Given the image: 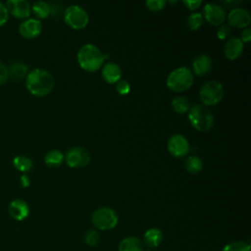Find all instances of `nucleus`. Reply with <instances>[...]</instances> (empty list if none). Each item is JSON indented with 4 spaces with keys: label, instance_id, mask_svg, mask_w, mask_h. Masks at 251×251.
<instances>
[{
    "label": "nucleus",
    "instance_id": "cd10ccee",
    "mask_svg": "<svg viewBox=\"0 0 251 251\" xmlns=\"http://www.w3.org/2000/svg\"><path fill=\"white\" fill-rule=\"evenodd\" d=\"M100 239V234L96 229H89L84 235V241L88 246H95Z\"/></svg>",
    "mask_w": 251,
    "mask_h": 251
},
{
    "label": "nucleus",
    "instance_id": "a211bd4d",
    "mask_svg": "<svg viewBox=\"0 0 251 251\" xmlns=\"http://www.w3.org/2000/svg\"><path fill=\"white\" fill-rule=\"evenodd\" d=\"M163 240V232L161 229L157 227L149 228L145 231L143 235V244L147 246V248H155L158 247Z\"/></svg>",
    "mask_w": 251,
    "mask_h": 251
},
{
    "label": "nucleus",
    "instance_id": "4be33fe9",
    "mask_svg": "<svg viewBox=\"0 0 251 251\" xmlns=\"http://www.w3.org/2000/svg\"><path fill=\"white\" fill-rule=\"evenodd\" d=\"M31 12L38 19H46L50 16V4L45 1H37L32 5Z\"/></svg>",
    "mask_w": 251,
    "mask_h": 251
},
{
    "label": "nucleus",
    "instance_id": "c9c22d12",
    "mask_svg": "<svg viewBox=\"0 0 251 251\" xmlns=\"http://www.w3.org/2000/svg\"><path fill=\"white\" fill-rule=\"evenodd\" d=\"M240 36H241L240 40H241L243 43H244V42H249L250 39H251V29H250L249 27L243 29L242 32H241V34H240Z\"/></svg>",
    "mask_w": 251,
    "mask_h": 251
},
{
    "label": "nucleus",
    "instance_id": "2eb2a0df",
    "mask_svg": "<svg viewBox=\"0 0 251 251\" xmlns=\"http://www.w3.org/2000/svg\"><path fill=\"white\" fill-rule=\"evenodd\" d=\"M102 77L108 83H117L122 77V70L114 62H108L102 67Z\"/></svg>",
    "mask_w": 251,
    "mask_h": 251
},
{
    "label": "nucleus",
    "instance_id": "4468645a",
    "mask_svg": "<svg viewBox=\"0 0 251 251\" xmlns=\"http://www.w3.org/2000/svg\"><path fill=\"white\" fill-rule=\"evenodd\" d=\"M8 211L10 216L16 221H24L28 217L29 206L23 199H15L10 202Z\"/></svg>",
    "mask_w": 251,
    "mask_h": 251
},
{
    "label": "nucleus",
    "instance_id": "412c9836",
    "mask_svg": "<svg viewBox=\"0 0 251 251\" xmlns=\"http://www.w3.org/2000/svg\"><path fill=\"white\" fill-rule=\"evenodd\" d=\"M65 160V155L57 149H52L48 151L44 156V162L48 167L56 168L59 167Z\"/></svg>",
    "mask_w": 251,
    "mask_h": 251
},
{
    "label": "nucleus",
    "instance_id": "9d476101",
    "mask_svg": "<svg viewBox=\"0 0 251 251\" xmlns=\"http://www.w3.org/2000/svg\"><path fill=\"white\" fill-rule=\"evenodd\" d=\"M204 18L206 21L215 26H220L224 24L226 14L225 9L216 3H207L204 6Z\"/></svg>",
    "mask_w": 251,
    "mask_h": 251
},
{
    "label": "nucleus",
    "instance_id": "0eeeda50",
    "mask_svg": "<svg viewBox=\"0 0 251 251\" xmlns=\"http://www.w3.org/2000/svg\"><path fill=\"white\" fill-rule=\"evenodd\" d=\"M63 17L65 23L75 29H81L85 27L89 21L87 12L78 5H71L67 7Z\"/></svg>",
    "mask_w": 251,
    "mask_h": 251
},
{
    "label": "nucleus",
    "instance_id": "f704fd0d",
    "mask_svg": "<svg viewBox=\"0 0 251 251\" xmlns=\"http://www.w3.org/2000/svg\"><path fill=\"white\" fill-rule=\"evenodd\" d=\"M183 4L186 6L187 9L194 11L200 7V5L202 4V1L201 0H184Z\"/></svg>",
    "mask_w": 251,
    "mask_h": 251
},
{
    "label": "nucleus",
    "instance_id": "473e14b6",
    "mask_svg": "<svg viewBox=\"0 0 251 251\" xmlns=\"http://www.w3.org/2000/svg\"><path fill=\"white\" fill-rule=\"evenodd\" d=\"M9 20V13L4 3L0 1V27L4 25Z\"/></svg>",
    "mask_w": 251,
    "mask_h": 251
},
{
    "label": "nucleus",
    "instance_id": "b1692460",
    "mask_svg": "<svg viewBox=\"0 0 251 251\" xmlns=\"http://www.w3.org/2000/svg\"><path fill=\"white\" fill-rule=\"evenodd\" d=\"M13 165L18 171L23 172V173H26V172L31 170L33 163H32L31 159H29L28 157L19 155V156H16L13 159Z\"/></svg>",
    "mask_w": 251,
    "mask_h": 251
},
{
    "label": "nucleus",
    "instance_id": "dca6fc26",
    "mask_svg": "<svg viewBox=\"0 0 251 251\" xmlns=\"http://www.w3.org/2000/svg\"><path fill=\"white\" fill-rule=\"evenodd\" d=\"M224 51L227 59L235 60L243 52V42L238 37H231L226 42Z\"/></svg>",
    "mask_w": 251,
    "mask_h": 251
},
{
    "label": "nucleus",
    "instance_id": "5701e85b",
    "mask_svg": "<svg viewBox=\"0 0 251 251\" xmlns=\"http://www.w3.org/2000/svg\"><path fill=\"white\" fill-rule=\"evenodd\" d=\"M184 166L186 171L190 174H199L203 169V162L197 156H189L186 158Z\"/></svg>",
    "mask_w": 251,
    "mask_h": 251
},
{
    "label": "nucleus",
    "instance_id": "bb28decb",
    "mask_svg": "<svg viewBox=\"0 0 251 251\" xmlns=\"http://www.w3.org/2000/svg\"><path fill=\"white\" fill-rule=\"evenodd\" d=\"M222 251H250V244L245 241H235L225 245Z\"/></svg>",
    "mask_w": 251,
    "mask_h": 251
},
{
    "label": "nucleus",
    "instance_id": "c85d7f7f",
    "mask_svg": "<svg viewBox=\"0 0 251 251\" xmlns=\"http://www.w3.org/2000/svg\"><path fill=\"white\" fill-rule=\"evenodd\" d=\"M145 5L150 11L157 12L165 8L166 1L165 0H147Z\"/></svg>",
    "mask_w": 251,
    "mask_h": 251
},
{
    "label": "nucleus",
    "instance_id": "20e7f679",
    "mask_svg": "<svg viewBox=\"0 0 251 251\" xmlns=\"http://www.w3.org/2000/svg\"><path fill=\"white\" fill-rule=\"evenodd\" d=\"M193 74L189 68L180 67L175 69L167 77V86L175 92H182L193 84Z\"/></svg>",
    "mask_w": 251,
    "mask_h": 251
},
{
    "label": "nucleus",
    "instance_id": "f257e3e1",
    "mask_svg": "<svg viewBox=\"0 0 251 251\" xmlns=\"http://www.w3.org/2000/svg\"><path fill=\"white\" fill-rule=\"evenodd\" d=\"M53 75L44 69H33L25 76V85L30 94L43 97L48 95L54 87Z\"/></svg>",
    "mask_w": 251,
    "mask_h": 251
},
{
    "label": "nucleus",
    "instance_id": "6e6552de",
    "mask_svg": "<svg viewBox=\"0 0 251 251\" xmlns=\"http://www.w3.org/2000/svg\"><path fill=\"white\" fill-rule=\"evenodd\" d=\"M91 156L87 149L83 147H73L65 155V161L71 168H82L88 165Z\"/></svg>",
    "mask_w": 251,
    "mask_h": 251
},
{
    "label": "nucleus",
    "instance_id": "6ab92c4d",
    "mask_svg": "<svg viewBox=\"0 0 251 251\" xmlns=\"http://www.w3.org/2000/svg\"><path fill=\"white\" fill-rule=\"evenodd\" d=\"M9 78L14 81H20L27 75V66L24 62H13L8 66Z\"/></svg>",
    "mask_w": 251,
    "mask_h": 251
},
{
    "label": "nucleus",
    "instance_id": "aec40b11",
    "mask_svg": "<svg viewBox=\"0 0 251 251\" xmlns=\"http://www.w3.org/2000/svg\"><path fill=\"white\" fill-rule=\"evenodd\" d=\"M143 242L136 236L124 238L119 244V251H143Z\"/></svg>",
    "mask_w": 251,
    "mask_h": 251
},
{
    "label": "nucleus",
    "instance_id": "c756f323",
    "mask_svg": "<svg viewBox=\"0 0 251 251\" xmlns=\"http://www.w3.org/2000/svg\"><path fill=\"white\" fill-rule=\"evenodd\" d=\"M116 89L121 95H126L130 91V85L126 80L120 79L116 84Z\"/></svg>",
    "mask_w": 251,
    "mask_h": 251
},
{
    "label": "nucleus",
    "instance_id": "f8f14e48",
    "mask_svg": "<svg viewBox=\"0 0 251 251\" xmlns=\"http://www.w3.org/2000/svg\"><path fill=\"white\" fill-rule=\"evenodd\" d=\"M227 22L229 24V26L231 25L241 28L249 25L251 22V17L247 10L239 7H234L229 11L227 15Z\"/></svg>",
    "mask_w": 251,
    "mask_h": 251
},
{
    "label": "nucleus",
    "instance_id": "7c9ffc66",
    "mask_svg": "<svg viewBox=\"0 0 251 251\" xmlns=\"http://www.w3.org/2000/svg\"><path fill=\"white\" fill-rule=\"evenodd\" d=\"M231 33V28L228 25H221L217 30V36L219 39H226Z\"/></svg>",
    "mask_w": 251,
    "mask_h": 251
},
{
    "label": "nucleus",
    "instance_id": "f3484780",
    "mask_svg": "<svg viewBox=\"0 0 251 251\" xmlns=\"http://www.w3.org/2000/svg\"><path fill=\"white\" fill-rule=\"evenodd\" d=\"M211 67H212V59L206 54L199 55L193 60V63H192L193 72L195 75L199 76L208 74L211 70Z\"/></svg>",
    "mask_w": 251,
    "mask_h": 251
},
{
    "label": "nucleus",
    "instance_id": "a878e982",
    "mask_svg": "<svg viewBox=\"0 0 251 251\" xmlns=\"http://www.w3.org/2000/svg\"><path fill=\"white\" fill-rule=\"evenodd\" d=\"M203 21H204V18L202 14L195 12L188 17L187 25L191 30H196L203 25Z\"/></svg>",
    "mask_w": 251,
    "mask_h": 251
},
{
    "label": "nucleus",
    "instance_id": "9b49d317",
    "mask_svg": "<svg viewBox=\"0 0 251 251\" xmlns=\"http://www.w3.org/2000/svg\"><path fill=\"white\" fill-rule=\"evenodd\" d=\"M9 15L17 19H28L31 13V6L26 0H8L5 4Z\"/></svg>",
    "mask_w": 251,
    "mask_h": 251
},
{
    "label": "nucleus",
    "instance_id": "72a5a7b5",
    "mask_svg": "<svg viewBox=\"0 0 251 251\" xmlns=\"http://www.w3.org/2000/svg\"><path fill=\"white\" fill-rule=\"evenodd\" d=\"M8 79H9L8 67L4 63L0 62V86L3 85Z\"/></svg>",
    "mask_w": 251,
    "mask_h": 251
},
{
    "label": "nucleus",
    "instance_id": "7ed1b4c3",
    "mask_svg": "<svg viewBox=\"0 0 251 251\" xmlns=\"http://www.w3.org/2000/svg\"><path fill=\"white\" fill-rule=\"evenodd\" d=\"M188 121L198 131H208L214 125V116L202 104H194L188 110Z\"/></svg>",
    "mask_w": 251,
    "mask_h": 251
},
{
    "label": "nucleus",
    "instance_id": "393cba45",
    "mask_svg": "<svg viewBox=\"0 0 251 251\" xmlns=\"http://www.w3.org/2000/svg\"><path fill=\"white\" fill-rule=\"evenodd\" d=\"M172 107L178 114L186 113L190 108L189 100L184 96H176L172 101Z\"/></svg>",
    "mask_w": 251,
    "mask_h": 251
},
{
    "label": "nucleus",
    "instance_id": "e433bc0d",
    "mask_svg": "<svg viewBox=\"0 0 251 251\" xmlns=\"http://www.w3.org/2000/svg\"><path fill=\"white\" fill-rule=\"evenodd\" d=\"M20 182L22 184L23 187H27L30 184V180H29V176L25 174H24L21 178H20Z\"/></svg>",
    "mask_w": 251,
    "mask_h": 251
},
{
    "label": "nucleus",
    "instance_id": "39448f33",
    "mask_svg": "<svg viewBox=\"0 0 251 251\" xmlns=\"http://www.w3.org/2000/svg\"><path fill=\"white\" fill-rule=\"evenodd\" d=\"M93 226L102 230H107L115 227L119 222L118 214L115 210L109 207H100L94 211L91 217Z\"/></svg>",
    "mask_w": 251,
    "mask_h": 251
},
{
    "label": "nucleus",
    "instance_id": "423d86ee",
    "mask_svg": "<svg viewBox=\"0 0 251 251\" xmlns=\"http://www.w3.org/2000/svg\"><path fill=\"white\" fill-rule=\"evenodd\" d=\"M200 99L204 106H214L221 102L224 96V88L221 82L209 80L200 89Z\"/></svg>",
    "mask_w": 251,
    "mask_h": 251
},
{
    "label": "nucleus",
    "instance_id": "ddd939ff",
    "mask_svg": "<svg viewBox=\"0 0 251 251\" xmlns=\"http://www.w3.org/2000/svg\"><path fill=\"white\" fill-rule=\"evenodd\" d=\"M42 30V24L38 19H26L20 24L19 32L26 39L37 37Z\"/></svg>",
    "mask_w": 251,
    "mask_h": 251
},
{
    "label": "nucleus",
    "instance_id": "1a4fd4ad",
    "mask_svg": "<svg viewBox=\"0 0 251 251\" xmlns=\"http://www.w3.org/2000/svg\"><path fill=\"white\" fill-rule=\"evenodd\" d=\"M188 140L181 134L176 133L172 135L168 140V150L171 155L176 158H181L189 152Z\"/></svg>",
    "mask_w": 251,
    "mask_h": 251
},
{
    "label": "nucleus",
    "instance_id": "f03ea898",
    "mask_svg": "<svg viewBox=\"0 0 251 251\" xmlns=\"http://www.w3.org/2000/svg\"><path fill=\"white\" fill-rule=\"evenodd\" d=\"M107 57L96 45L86 43L77 52V63L81 69L92 73L101 69Z\"/></svg>",
    "mask_w": 251,
    "mask_h": 251
},
{
    "label": "nucleus",
    "instance_id": "2f4dec72",
    "mask_svg": "<svg viewBox=\"0 0 251 251\" xmlns=\"http://www.w3.org/2000/svg\"><path fill=\"white\" fill-rule=\"evenodd\" d=\"M64 12H65V10L62 9V3L56 2V3H53L52 5H50V15H52L53 18H55V19L59 18L60 16L64 15Z\"/></svg>",
    "mask_w": 251,
    "mask_h": 251
}]
</instances>
